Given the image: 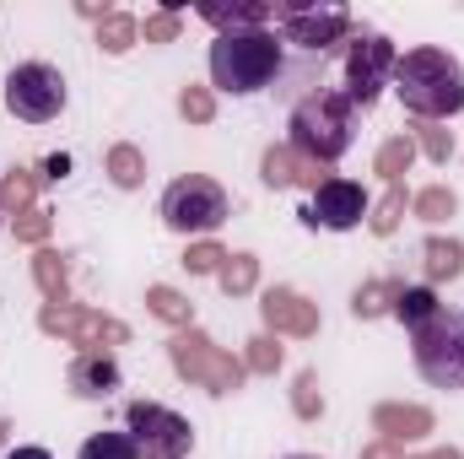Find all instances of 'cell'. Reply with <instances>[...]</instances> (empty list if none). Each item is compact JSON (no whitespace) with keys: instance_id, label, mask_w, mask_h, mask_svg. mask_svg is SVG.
I'll return each mask as SVG.
<instances>
[{"instance_id":"1","label":"cell","mask_w":464,"mask_h":459,"mask_svg":"<svg viewBox=\"0 0 464 459\" xmlns=\"http://www.w3.org/2000/svg\"><path fill=\"white\" fill-rule=\"evenodd\" d=\"M394 93L416 119L443 124L449 114L464 109V71L449 49H411L394 65Z\"/></svg>"},{"instance_id":"2","label":"cell","mask_w":464,"mask_h":459,"mask_svg":"<svg viewBox=\"0 0 464 459\" xmlns=\"http://www.w3.org/2000/svg\"><path fill=\"white\" fill-rule=\"evenodd\" d=\"M351 141H356V109H351V98L341 87H308L303 98H297V109H292V151L297 157H308V162H335V157H346Z\"/></svg>"},{"instance_id":"3","label":"cell","mask_w":464,"mask_h":459,"mask_svg":"<svg viewBox=\"0 0 464 459\" xmlns=\"http://www.w3.org/2000/svg\"><path fill=\"white\" fill-rule=\"evenodd\" d=\"M281 71H286V54H281L276 33H265V27L259 33H222L211 44V82L232 98L270 87Z\"/></svg>"},{"instance_id":"4","label":"cell","mask_w":464,"mask_h":459,"mask_svg":"<svg viewBox=\"0 0 464 459\" xmlns=\"http://www.w3.org/2000/svg\"><path fill=\"white\" fill-rule=\"evenodd\" d=\"M411 356L432 389H464V319L438 308L421 330H411Z\"/></svg>"},{"instance_id":"5","label":"cell","mask_w":464,"mask_h":459,"mask_svg":"<svg viewBox=\"0 0 464 459\" xmlns=\"http://www.w3.org/2000/svg\"><path fill=\"white\" fill-rule=\"evenodd\" d=\"M168 356H173V367L189 378V384H200V389H211V395H232V389H243V362L222 351L217 341H206L195 325L189 330H179L173 341H168Z\"/></svg>"},{"instance_id":"6","label":"cell","mask_w":464,"mask_h":459,"mask_svg":"<svg viewBox=\"0 0 464 459\" xmlns=\"http://www.w3.org/2000/svg\"><path fill=\"white\" fill-rule=\"evenodd\" d=\"M162 222L173 232H211L227 222V190L217 184V179H206V173H184V179H173L168 184V195H162Z\"/></svg>"},{"instance_id":"7","label":"cell","mask_w":464,"mask_h":459,"mask_svg":"<svg viewBox=\"0 0 464 459\" xmlns=\"http://www.w3.org/2000/svg\"><path fill=\"white\" fill-rule=\"evenodd\" d=\"M276 22H281V38L297 44L308 60H324L351 33L346 5H319V0H286V5H276Z\"/></svg>"},{"instance_id":"8","label":"cell","mask_w":464,"mask_h":459,"mask_svg":"<svg viewBox=\"0 0 464 459\" xmlns=\"http://www.w3.org/2000/svg\"><path fill=\"white\" fill-rule=\"evenodd\" d=\"M5 109H11V119H27V124L60 119V109H65V76L54 65H44V60L16 65L5 76Z\"/></svg>"},{"instance_id":"9","label":"cell","mask_w":464,"mask_h":459,"mask_svg":"<svg viewBox=\"0 0 464 459\" xmlns=\"http://www.w3.org/2000/svg\"><path fill=\"white\" fill-rule=\"evenodd\" d=\"M394 65H400V54H394V44H389L383 33H356L346 44V98H351V109H372L378 93L394 82Z\"/></svg>"},{"instance_id":"10","label":"cell","mask_w":464,"mask_h":459,"mask_svg":"<svg viewBox=\"0 0 464 459\" xmlns=\"http://www.w3.org/2000/svg\"><path fill=\"white\" fill-rule=\"evenodd\" d=\"M124 427H130L140 459H184L195 449V427H189L179 411L151 405V400H135V405L124 411Z\"/></svg>"},{"instance_id":"11","label":"cell","mask_w":464,"mask_h":459,"mask_svg":"<svg viewBox=\"0 0 464 459\" xmlns=\"http://www.w3.org/2000/svg\"><path fill=\"white\" fill-rule=\"evenodd\" d=\"M38 325H44V336H65V341H76V346H124L130 341V325H119L109 314H98V308H76V303H44Z\"/></svg>"},{"instance_id":"12","label":"cell","mask_w":464,"mask_h":459,"mask_svg":"<svg viewBox=\"0 0 464 459\" xmlns=\"http://www.w3.org/2000/svg\"><path fill=\"white\" fill-rule=\"evenodd\" d=\"M362 217H367V190L351 184V179H324V184L314 190V206L303 211L308 228H330V232L356 228Z\"/></svg>"},{"instance_id":"13","label":"cell","mask_w":464,"mask_h":459,"mask_svg":"<svg viewBox=\"0 0 464 459\" xmlns=\"http://www.w3.org/2000/svg\"><path fill=\"white\" fill-rule=\"evenodd\" d=\"M270 336H319V303H308L303 292L292 287H270L265 303H259Z\"/></svg>"},{"instance_id":"14","label":"cell","mask_w":464,"mask_h":459,"mask_svg":"<svg viewBox=\"0 0 464 459\" xmlns=\"http://www.w3.org/2000/svg\"><path fill=\"white\" fill-rule=\"evenodd\" d=\"M65 384H71V395H82V400H109L119 389V362L109 351H82V356L71 362Z\"/></svg>"},{"instance_id":"15","label":"cell","mask_w":464,"mask_h":459,"mask_svg":"<svg viewBox=\"0 0 464 459\" xmlns=\"http://www.w3.org/2000/svg\"><path fill=\"white\" fill-rule=\"evenodd\" d=\"M259 173H265V184L270 190H292V184H308V190H319L324 184V162H308V157H297L292 146H270L265 151V162H259Z\"/></svg>"},{"instance_id":"16","label":"cell","mask_w":464,"mask_h":459,"mask_svg":"<svg viewBox=\"0 0 464 459\" xmlns=\"http://www.w3.org/2000/svg\"><path fill=\"white\" fill-rule=\"evenodd\" d=\"M372 427L383 433V444H411V438H427L432 433V411L427 405H378L372 411Z\"/></svg>"},{"instance_id":"17","label":"cell","mask_w":464,"mask_h":459,"mask_svg":"<svg viewBox=\"0 0 464 459\" xmlns=\"http://www.w3.org/2000/svg\"><path fill=\"white\" fill-rule=\"evenodd\" d=\"M200 16L222 33H259L265 22H276V0H248V5H200Z\"/></svg>"},{"instance_id":"18","label":"cell","mask_w":464,"mask_h":459,"mask_svg":"<svg viewBox=\"0 0 464 459\" xmlns=\"http://www.w3.org/2000/svg\"><path fill=\"white\" fill-rule=\"evenodd\" d=\"M421 265H427L432 281H454L464 270V249L454 238H427V243H421Z\"/></svg>"},{"instance_id":"19","label":"cell","mask_w":464,"mask_h":459,"mask_svg":"<svg viewBox=\"0 0 464 459\" xmlns=\"http://www.w3.org/2000/svg\"><path fill=\"white\" fill-rule=\"evenodd\" d=\"M33 281H38V292H44L49 303H65V298H71V281H65V259H60L54 249H38V254H33Z\"/></svg>"},{"instance_id":"20","label":"cell","mask_w":464,"mask_h":459,"mask_svg":"<svg viewBox=\"0 0 464 459\" xmlns=\"http://www.w3.org/2000/svg\"><path fill=\"white\" fill-rule=\"evenodd\" d=\"M438 308H443V303H438V292H432V287H405V292L394 298V319H400L405 330H421Z\"/></svg>"},{"instance_id":"21","label":"cell","mask_w":464,"mask_h":459,"mask_svg":"<svg viewBox=\"0 0 464 459\" xmlns=\"http://www.w3.org/2000/svg\"><path fill=\"white\" fill-rule=\"evenodd\" d=\"M411 162H416V141H411V135H394V141L378 146V173H383V184H405Z\"/></svg>"},{"instance_id":"22","label":"cell","mask_w":464,"mask_h":459,"mask_svg":"<svg viewBox=\"0 0 464 459\" xmlns=\"http://www.w3.org/2000/svg\"><path fill=\"white\" fill-rule=\"evenodd\" d=\"M146 308H151L157 319L179 325V330H189V325H195V303H189L184 292H173V287H151V292H146Z\"/></svg>"},{"instance_id":"23","label":"cell","mask_w":464,"mask_h":459,"mask_svg":"<svg viewBox=\"0 0 464 459\" xmlns=\"http://www.w3.org/2000/svg\"><path fill=\"white\" fill-rule=\"evenodd\" d=\"M217 281H222V292H227V298L254 292V281H259V259H254V254H227V259H222V270H217Z\"/></svg>"},{"instance_id":"24","label":"cell","mask_w":464,"mask_h":459,"mask_svg":"<svg viewBox=\"0 0 464 459\" xmlns=\"http://www.w3.org/2000/svg\"><path fill=\"white\" fill-rule=\"evenodd\" d=\"M405 292V281H367L362 292H356V319H372V314H394V298Z\"/></svg>"},{"instance_id":"25","label":"cell","mask_w":464,"mask_h":459,"mask_svg":"<svg viewBox=\"0 0 464 459\" xmlns=\"http://www.w3.org/2000/svg\"><path fill=\"white\" fill-rule=\"evenodd\" d=\"M82 459H140V449L130 433H92L82 444Z\"/></svg>"},{"instance_id":"26","label":"cell","mask_w":464,"mask_h":459,"mask_svg":"<svg viewBox=\"0 0 464 459\" xmlns=\"http://www.w3.org/2000/svg\"><path fill=\"white\" fill-rule=\"evenodd\" d=\"M109 179H114L119 190H135V184L146 179V157H140L135 146H114V151H109Z\"/></svg>"},{"instance_id":"27","label":"cell","mask_w":464,"mask_h":459,"mask_svg":"<svg viewBox=\"0 0 464 459\" xmlns=\"http://www.w3.org/2000/svg\"><path fill=\"white\" fill-rule=\"evenodd\" d=\"M33 184H38V173H27V168H11L5 179H0V200L22 217V211H33Z\"/></svg>"},{"instance_id":"28","label":"cell","mask_w":464,"mask_h":459,"mask_svg":"<svg viewBox=\"0 0 464 459\" xmlns=\"http://www.w3.org/2000/svg\"><path fill=\"white\" fill-rule=\"evenodd\" d=\"M135 33H140V27H135V22H130L124 11H109V16L98 22V44H103L109 54H124V49L135 44Z\"/></svg>"},{"instance_id":"29","label":"cell","mask_w":464,"mask_h":459,"mask_svg":"<svg viewBox=\"0 0 464 459\" xmlns=\"http://www.w3.org/2000/svg\"><path fill=\"white\" fill-rule=\"evenodd\" d=\"M411 206H416V217H421V222H443V217H454V211H459V200H454V190H443V184H432V190H421V195H416Z\"/></svg>"},{"instance_id":"30","label":"cell","mask_w":464,"mask_h":459,"mask_svg":"<svg viewBox=\"0 0 464 459\" xmlns=\"http://www.w3.org/2000/svg\"><path fill=\"white\" fill-rule=\"evenodd\" d=\"M400 217H405V184H389V195L378 200V211H372L367 222H372V232H383V238H389V232L400 228Z\"/></svg>"},{"instance_id":"31","label":"cell","mask_w":464,"mask_h":459,"mask_svg":"<svg viewBox=\"0 0 464 459\" xmlns=\"http://www.w3.org/2000/svg\"><path fill=\"white\" fill-rule=\"evenodd\" d=\"M416 141H421V151H427L432 162H449V157H454V135H449V124L421 119V124H416Z\"/></svg>"},{"instance_id":"32","label":"cell","mask_w":464,"mask_h":459,"mask_svg":"<svg viewBox=\"0 0 464 459\" xmlns=\"http://www.w3.org/2000/svg\"><path fill=\"white\" fill-rule=\"evenodd\" d=\"M281 356H286V351L276 346V336H254V341H248V356H243V367H248V373H276Z\"/></svg>"},{"instance_id":"33","label":"cell","mask_w":464,"mask_h":459,"mask_svg":"<svg viewBox=\"0 0 464 459\" xmlns=\"http://www.w3.org/2000/svg\"><path fill=\"white\" fill-rule=\"evenodd\" d=\"M179 114L189 119V124H211V119H217V98H211L206 87H184V93H179Z\"/></svg>"},{"instance_id":"34","label":"cell","mask_w":464,"mask_h":459,"mask_svg":"<svg viewBox=\"0 0 464 459\" xmlns=\"http://www.w3.org/2000/svg\"><path fill=\"white\" fill-rule=\"evenodd\" d=\"M292 405H297V416H303V422H314V416L324 411V395H319V378H314V373H303V378H297Z\"/></svg>"},{"instance_id":"35","label":"cell","mask_w":464,"mask_h":459,"mask_svg":"<svg viewBox=\"0 0 464 459\" xmlns=\"http://www.w3.org/2000/svg\"><path fill=\"white\" fill-rule=\"evenodd\" d=\"M222 259H227V254H222L217 243H189V254H184V265H189L195 276H211V270H222Z\"/></svg>"},{"instance_id":"36","label":"cell","mask_w":464,"mask_h":459,"mask_svg":"<svg viewBox=\"0 0 464 459\" xmlns=\"http://www.w3.org/2000/svg\"><path fill=\"white\" fill-rule=\"evenodd\" d=\"M16 238H22V243H38V249H44V238H49V211H44V206L22 211V217H16Z\"/></svg>"},{"instance_id":"37","label":"cell","mask_w":464,"mask_h":459,"mask_svg":"<svg viewBox=\"0 0 464 459\" xmlns=\"http://www.w3.org/2000/svg\"><path fill=\"white\" fill-rule=\"evenodd\" d=\"M173 38H179V11L146 16V44H173Z\"/></svg>"},{"instance_id":"38","label":"cell","mask_w":464,"mask_h":459,"mask_svg":"<svg viewBox=\"0 0 464 459\" xmlns=\"http://www.w3.org/2000/svg\"><path fill=\"white\" fill-rule=\"evenodd\" d=\"M44 173H49V179H60V173H71V157H49V162H44Z\"/></svg>"},{"instance_id":"39","label":"cell","mask_w":464,"mask_h":459,"mask_svg":"<svg viewBox=\"0 0 464 459\" xmlns=\"http://www.w3.org/2000/svg\"><path fill=\"white\" fill-rule=\"evenodd\" d=\"M362 459H400V454H394V444H372V449H362Z\"/></svg>"},{"instance_id":"40","label":"cell","mask_w":464,"mask_h":459,"mask_svg":"<svg viewBox=\"0 0 464 459\" xmlns=\"http://www.w3.org/2000/svg\"><path fill=\"white\" fill-rule=\"evenodd\" d=\"M5 459H54V454H49V449H11Z\"/></svg>"},{"instance_id":"41","label":"cell","mask_w":464,"mask_h":459,"mask_svg":"<svg viewBox=\"0 0 464 459\" xmlns=\"http://www.w3.org/2000/svg\"><path fill=\"white\" fill-rule=\"evenodd\" d=\"M432 459H464V454H459V449H438Z\"/></svg>"},{"instance_id":"42","label":"cell","mask_w":464,"mask_h":459,"mask_svg":"<svg viewBox=\"0 0 464 459\" xmlns=\"http://www.w3.org/2000/svg\"><path fill=\"white\" fill-rule=\"evenodd\" d=\"M292 459H314V454H292Z\"/></svg>"},{"instance_id":"43","label":"cell","mask_w":464,"mask_h":459,"mask_svg":"<svg viewBox=\"0 0 464 459\" xmlns=\"http://www.w3.org/2000/svg\"><path fill=\"white\" fill-rule=\"evenodd\" d=\"M0 211H5V200H0Z\"/></svg>"}]
</instances>
